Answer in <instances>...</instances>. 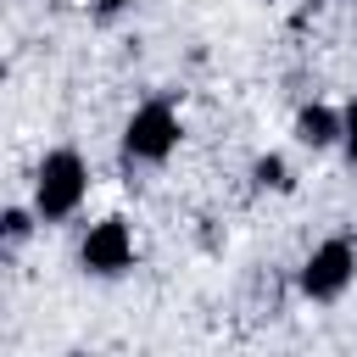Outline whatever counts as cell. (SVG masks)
Here are the masks:
<instances>
[{
    "mask_svg": "<svg viewBox=\"0 0 357 357\" xmlns=\"http://www.w3.org/2000/svg\"><path fill=\"white\" fill-rule=\"evenodd\" d=\"M84 190H89L84 156H78V151H50V156L39 162V178H33V212H39L45 223H61V218L78 212Z\"/></svg>",
    "mask_w": 357,
    "mask_h": 357,
    "instance_id": "obj_1",
    "label": "cell"
},
{
    "mask_svg": "<svg viewBox=\"0 0 357 357\" xmlns=\"http://www.w3.org/2000/svg\"><path fill=\"white\" fill-rule=\"evenodd\" d=\"M173 145H178V112H173L167 100H145V106L128 117L123 151H128L134 162H162Z\"/></svg>",
    "mask_w": 357,
    "mask_h": 357,
    "instance_id": "obj_2",
    "label": "cell"
},
{
    "mask_svg": "<svg viewBox=\"0 0 357 357\" xmlns=\"http://www.w3.org/2000/svg\"><path fill=\"white\" fill-rule=\"evenodd\" d=\"M351 273H357V251H351L346 240H324V245L307 257V268H301V290H307L312 301H329V296H340V290L351 284Z\"/></svg>",
    "mask_w": 357,
    "mask_h": 357,
    "instance_id": "obj_3",
    "label": "cell"
},
{
    "mask_svg": "<svg viewBox=\"0 0 357 357\" xmlns=\"http://www.w3.org/2000/svg\"><path fill=\"white\" fill-rule=\"evenodd\" d=\"M128 262H134V234H128V223H123V218L89 223V234H84V268H89V273H123Z\"/></svg>",
    "mask_w": 357,
    "mask_h": 357,
    "instance_id": "obj_4",
    "label": "cell"
},
{
    "mask_svg": "<svg viewBox=\"0 0 357 357\" xmlns=\"http://www.w3.org/2000/svg\"><path fill=\"white\" fill-rule=\"evenodd\" d=\"M296 139L301 145H329V139H340V112H329V106H307L301 117H296Z\"/></svg>",
    "mask_w": 357,
    "mask_h": 357,
    "instance_id": "obj_5",
    "label": "cell"
},
{
    "mask_svg": "<svg viewBox=\"0 0 357 357\" xmlns=\"http://www.w3.org/2000/svg\"><path fill=\"white\" fill-rule=\"evenodd\" d=\"M257 178H262V184H284V162H279V156H262V162H257Z\"/></svg>",
    "mask_w": 357,
    "mask_h": 357,
    "instance_id": "obj_6",
    "label": "cell"
},
{
    "mask_svg": "<svg viewBox=\"0 0 357 357\" xmlns=\"http://www.w3.org/2000/svg\"><path fill=\"white\" fill-rule=\"evenodd\" d=\"M340 134H346V151H351V162H357V100L346 106V117H340Z\"/></svg>",
    "mask_w": 357,
    "mask_h": 357,
    "instance_id": "obj_7",
    "label": "cell"
},
{
    "mask_svg": "<svg viewBox=\"0 0 357 357\" xmlns=\"http://www.w3.org/2000/svg\"><path fill=\"white\" fill-rule=\"evenodd\" d=\"M28 234V212H6V240H22Z\"/></svg>",
    "mask_w": 357,
    "mask_h": 357,
    "instance_id": "obj_8",
    "label": "cell"
},
{
    "mask_svg": "<svg viewBox=\"0 0 357 357\" xmlns=\"http://www.w3.org/2000/svg\"><path fill=\"white\" fill-rule=\"evenodd\" d=\"M100 6H106V11H117V6H128V0H100Z\"/></svg>",
    "mask_w": 357,
    "mask_h": 357,
    "instance_id": "obj_9",
    "label": "cell"
}]
</instances>
